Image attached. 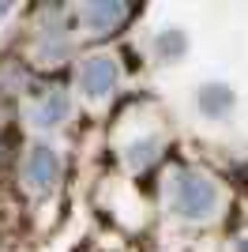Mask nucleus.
Returning <instances> with one entry per match:
<instances>
[{
    "label": "nucleus",
    "mask_w": 248,
    "mask_h": 252,
    "mask_svg": "<svg viewBox=\"0 0 248 252\" xmlns=\"http://www.w3.org/2000/svg\"><path fill=\"white\" fill-rule=\"evenodd\" d=\"M199 109H207V113H222V109H229L233 105V91L229 87H203L196 94Z\"/></svg>",
    "instance_id": "obj_6"
},
{
    "label": "nucleus",
    "mask_w": 248,
    "mask_h": 252,
    "mask_svg": "<svg viewBox=\"0 0 248 252\" xmlns=\"http://www.w3.org/2000/svg\"><path fill=\"white\" fill-rule=\"evenodd\" d=\"M23 177H27V185H31L34 192H49L53 185H57V177H61V158H57V151H53L49 143H34V147L27 151V162H23Z\"/></svg>",
    "instance_id": "obj_2"
},
{
    "label": "nucleus",
    "mask_w": 248,
    "mask_h": 252,
    "mask_svg": "<svg viewBox=\"0 0 248 252\" xmlns=\"http://www.w3.org/2000/svg\"><path fill=\"white\" fill-rule=\"evenodd\" d=\"M241 252H248V237H245V241H241Z\"/></svg>",
    "instance_id": "obj_9"
},
{
    "label": "nucleus",
    "mask_w": 248,
    "mask_h": 252,
    "mask_svg": "<svg viewBox=\"0 0 248 252\" xmlns=\"http://www.w3.org/2000/svg\"><path fill=\"white\" fill-rule=\"evenodd\" d=\"M169 200H173V211L181 219H211L218 207V185L207 173L199 169H185L181 177L173 181V192H169Z\"/></svg>",
    "instance_id": "obj_1"
},
{
    "label": "nucleus",
    "mask_w": 248,
    "mask_h": 252,
    "mask_svg": "<svg viewBox=\"0 0 248 252\" xmlns=\"http://www.w3.org/2000/svg\"><path fill=\"white\" fill-rule=\"evenodd\" d=\"M158 49H162V53H169V57H181V53H185V34H181V31L158 34Z\"/></svg>",
    "instance_id": "obj_7"
},
{
    "label": "nucleus",
    "mask_w": 248,
    "mask_h": 252,
    "mask_svg": "<svg viewBox=\"0 0 248 252\" xmlns=\"http://www.w3.org/2000/svg\"><path fill=\"white\" fill-rule=\"evenodd\" d=\"M79 19L91 27L94 34H105V31H113V27H121L124 19H128V8L124 4H87V8H79Z\"/></svg>",
    "instance_id": "obj_5"
},
{
    "label": "nucleus",
    "mask_w": 248,
    "mask_h": 252,
    "mask_svg": "<svg viewBox=\"0 0 248 252\" xmlns=\"http://www.w3.org/2000/svg\"><path fill=\"white\" fill-rule=\"evenodd\" d=\"M113 83H117V61H113V57L94 53V57H87V61L79 64V87H83V94L102 98V94L113 91Z\"/></svg>",
    "instance_id": "obj_3"
},
{
    "label": "nucleus",
    "mask_w": 248,
    "mask_h": 252,
    "mask_svg": "<svg viewBox=\"0 0 248 252\" xmlns=\"http://www.w3.org/2000/svg\"><path fill=\"white\" fill-rule=\"evenodd\" d=\"M68 109H72V98L64 94L61 87H53L49 94H41L38 102H34V109H31V121L38 128H57L68 117Z\"/></svg>",
    "instance_id": "obj_4"
},
{
    "label": "nucleus",
    "mask_w": 248,
    "mask_h": 252,
    "mask_svg": "<svg viewBox=\"0 0 248 252\" xmlns=\"http://www.w3.org/2000/svg\"><path fill=\"white\" fill-rule=\"evenodd\" d=\"M155 147H158L155 139H143V143H135L132 155H128V158H132V166H147V162L155 158Z\"/></svg>",
    "instance_id": "obj_8"
}]
</instances>
